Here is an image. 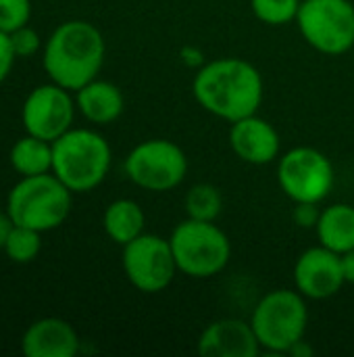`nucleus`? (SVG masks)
Wrapping results in <instances>:
<instances>
[{
    "label": "nucleus",
    "mask_w": 354,
    "mask_h": 357,
    "mask_svg": "<svg viewBox=\"0 0 354 357\" xmlns=\"http://www.w3.org/2000/svg\"><path fill=\"white\" fill-rule=\"evenodd\" d=\"M15 56H31L40 50V36L29 25H23L8 33Z\"/></svg>",
    "instance_id": "nucleus-24"
},
{
    "label": "nucleus",
    "mask_w": 354,
    "mask_h": 357,
    "mask_svg": "<svg viewBox=\"0 0 354 357\" xmlns=\"http://www.w3.org/2000/svg\"><path fill=\"white\" fill-rule=\"evenodd\" d=\"M192 94L204 111L234 123L259 111L263 102V75L244 59H217L198 67Z\"/></svg>",
    "instance_id": "nucleus-1"
},
{
    "label": "nucleus",
    "mask_w": 354,
    "mask_h": 357,
    "mask_svg": "<svg viewBox=\"0 0 354 357\" xmlns=\"http://www.w3.org/2000/svg\"><path fill=\"white\" fill-rule=\"evenodd\" d=\"M344 282L342 255L323 245L307 249L294 264V284L305 299H330L340 293Z\"/></svg>",
    "instance_id": "nucleus-12"
},
{
    "label": "nucleus",
    "mask_w": 354,
    "mask_h": 357,
    "mask_svg": "<svg viewBox=\"0 0 354 357\" xmlns=\"http://www.w3.org/2000/svg\"><path fill=\"white\" fill-rule=\"evenodd\" d=\"M123 272L142 293L154 295L165 291L177 270L169 238L159 234H140L123 247Z\"/></svg>",
    "instance_id": "nucleus-10"
},
{
    "label": "nucleus",
    "mask_w": 354,
    "mask_h": 357,
    "mask_svg": "<svg viewBox=\"0 0 354 357\" xmlns=\"http://www.w3.org/2000/svg\"><path fill=\"white\" fill-rule=\"evenodd\" d=\"M104 63V38L100 29L88 21L61 23L46 42L44 69L48 77L77 92L88 82L96 79Z\"/></svg>",
    "instance_id": "nucleus-2"
},
{
    "label": "nucleus",
    "mask_w": 354,
    "mask_h": 357,
    "mask_svg": "<svg viewBox=\"0 0 354 357\" xmlns=\"http://www.w3.org/2000/svg\"><path fill=\"white\" fill-rule=\"evenodd\" d=\"M108 167L111 146L94 130H67L52 142V174L71 192L94 190Z\"/></svg>",
    "instance_id": "nucleus-3"
},
{
    "label": "nucleus",
    "mask_w": 354,
    "mask_h": 357,
    "mask_svg": "<svg viewBox=\"0 0 354 357\" xmlns=\"http://www.w3.org/2000/svg\"><path fill=\"white\" fill-rule=\"evenodd\" d=\"M125 107L123 94L119 86L104 82V79H92L83 88L77 90V109L81 115L98 126L113 123L121 117Z\"/></svg>",
    "instance_id": "nucleus-16"
},
{
    "label": "nucleus",
    "mask_w": 354,
    "mask_h": 357,
    "mask_svg": "<svg viewBox=\"0 0 354 357\" xmlns=\"http://www.w3.org/2000/svg\"><path fill=\"white\" fill-rule=\"evenodd\" d=\"M10 165L23 178L48 174L52 169V142L27 134L10 149Z\"/></svg>",
    "instance_id": "nucleus-19"
},
{
    "label": "nucleus",
    "mask_w": 354,
    "mask_h": 357,
    "mask_svg": "<svg viewBox=\"0 0 354 357\" xmlns=\"http://www.w3.org/2000/svg\"><path fill=\"white\" fill-rule=\"evenodd\" d=\"M71 211V190L54 176H25L8 192L6 213L13 224L38 232L58 228Z\"/></svg>",
    "instance_id": "nucleus-4"
},
{
    "label": "nucleus",
    "mask_w": 354,
    "mask_h": 357,
    "mask_svg": "<svg viewBox=\"0 0 354 357\" xmlns=\"http://www.w3.org/2000/svg\"><path fill=\"white\" fill-rule=\"evenodd\" d=\"M250 324L261 349L271 354H288L290 347L305 339L307 333L309 310L305 295L288 289L267 293L257 303Z\"/></svg>",
    "instance_id": "nucleus-6"
},
{
    "label": "nucleus",
    "mask_w": 354,
    "mask_h": 357,
    "mask_svg": "<svg viewBox=\"0 0 354 357\" xmlns=\"http://www.w3.org/2000/svg\"><path fill=\"white\" fill-rule=\"evenodd\" d=\"M303 0H250V8L265 25H286L296 21Z\"/></svg>",
    "instance_id": "nucleus-22"
},
{
    "label": "nucleus",
    "mask_w": 354,
    "mask_h": 357,
    "mask_svg": "<svg viewBox=\"0 0 354 357\" xmlns=\"http://www.w3.org/2000/svg\"><path fill=\"white\" fill-rule=\"evenodd\" d=\"M188 172V157L179 144L152 138L131 149L125 159L127 178L150 192H167L177 188Z\"/></svg>",
    "instance_id": "nucleus-9"
},
{
    "label": "nucleus",
    "mask_w": 354,
    "mask_h": 357,
    "mask_svg": "<svg viewBox=\"0 0 354 357\" xmlns=\"http://www.w3.org/2000/svg\"><path fill=\"white\" fill-rule=\"evenodd\" d=\"M169 243L177 270L190 278H213L232 257V243L215 222L188 218L175 226Z\"/></svg>",
    "instance_id": "nucleus-5"
},
{
    "label": "nucleus",
    "mask_w": 354,
    "mask_h": 357,
    "mask_svg": "<svg viewBox=\"0 0 354 357\" xmlns=\"http://www.w3.org/2000/svg\"><path fill=\"white\" fill-rule=\"evenodd\" d=\"M342 270H344V278L346 282L354 284V249L342 253Z\"/></svg>",
    "instance_id": "nucleus-27"
},
{
    "label": "nucleus",
    "mask_w": 354,
    "mask_h": 357,
    "mask_svg": "<svg viewBox=\"0 0 354 357\" xmlns=\"http://www.w3.org/2000/svg\"><path fill=\"white\" fill-rule=\"evenodd\" d=\"M15 50L10 46V38L6 31L0 29V84L8 77L10 69H13V63H15Z\"/></svg>",
    "instance_id": "nucleus-26"
},
{
    "label": "nucleus",
    "mask_w": 354,
    "mask_h": 357,
    "mask_svg": "<svg viewBox=\"0 0 354 357\" xmlns=\"http://www.w3.org/2000/svg\"><path fill=\"white\" fill-rule=\"evenodd\" d=\"M196 351L204 357H257L261 354V343L252 324L236 318H223L211 322L202 331Z\"/></svg>",
    "instance_id": "nucleus-14"
},
{
    "label": "nucleus",
    "mask_w": 354,
    "mask_h": 357,
    "mask_svg": "<svg viewBox=\"0 0 354 357\" xmlns=\"http://www.w3.org/2000/svg\"><path fill=\"white\" fill-rule=\"evenodd\" d=\"M73 115L75 105L69 96V90L54 82L31 90L21 111V119L27 134L48 142H54L58 136L71 130Z\"/></svg>",
    "instance_id": "nucleus-11"
},
{
    "label": "nucleus",
    "mask_w": 354,
    "mask_h": 357,
    "mask_svg": "<svg viewBox=\"0 0 354 357\" xmlns=\"http://www.w3.org/2000/svg\"><path fill=\"white\" fill-rule=\"evenodd\" d=\"M317 205L319 203H296L294 213H292L294 222L300 228H315L317 222H319V215H321V211L317 209Z\"/></svg>",
    "instance_id": "nucleus-25"
},
{
    "label": "nucleus",
    "mask_w": 354,
    "mask_h": 357,
    "mask_svg": "<svg viewBox=\"0 0 354 357\" xmlns=\"http://www.w3.org/2000/svg\"><path fill=\"white\" fill-rule=\"evenodd\" d=\"M277 182L294 203H321L336 182L334 163L313 146H296L280 157Z\"/></svg>",
    "instance_id": "nucleus-8"
},
{
    "label": "nucleus",
    "mask_w": 354,
    "mask_h": 357,
    "mask_svg": "<svg viewBox=\"0 0 354 357\" xmlns=\"http://www.w3.org/2000/svg\"><path fill=\"white\" fill-rule=\"evenodd\" d=\"M319 243L336 253L354 249V207L348 203H336L321 211L315 226Z\"/></svg>",
    "instance_id": "nucleus-17"
},
{
    "label": "nucleus",
    "mask_w": 354,
    "mask_h": 357,
    "mask_svg": "<svg viewBox=\"0 0 354 357\" xmlns=\"http://www.w3.org/2000/svg\"><path fill=\"white\" fill-rule=\"evenodd\" d=\"M31 17L29 0H0V29L10 33L23 25H27Z\"/></svg>",
    "instance_id": "nucleus-23"
},
{
    "label": "nucleus",
    "mask_w": 354,
    "mask_h": 357,
    "mask_svg": "<svg viewBox=\"0 0 354 357\" xmlns=\"http://www.w3.org/2000/svg\"><path fill=\"white\" fill-rule=\"evenodd\" d=\"M42 249V241H40V232L25 228V226H13L6 243H4V251L6 255L17 261V264H29L38 257Z\"/></svg>",
    "instance_id": "nucleus-21"
},
{
    "label": "nucleus",
    "mask_w": 354,
    "mask_h": 357,
    "mask_svg": "<svg viewBox=\"0 0 354 357\" xmlns=\"http://www.w3.org/2000/svg\"><path fill=\"white\" fill-rule=\"evenodd\" d=\"M230 146L244 163L267 165L280 157L282 140L277 130L267 119L255 113L232 123Z\"/></svg>",
    "instance_id": "nucleus-13"
},
{
    "label": "nucleus",
    "mask_w": 354,
    "mask_h": 357,
    "mask_svg": "<svg viewBox=\"0 0 354 357\" xmlns=\"http://www.w3.org/2000/svg\"><path fill=\"white\" fill-rule=\"evenodd\" d=\"M184 207L188 218L202 220V222H215L223 209V199L217 186L213 184H194L184 199Z\"/></svg>",
    "instance_id": "nucleus-20"
},
{
    "label": "nucleus",
    "mask_w": 354,
    "mask_h": 357,
    "mask_svg": "<svg viewBox=\"0 0 354 357\" xmlns=\"http://www.w3.org/2000/svg\"><path fill=\"white\" fill-rule=\"evenodd\" d=\"M288 354L294 357H311L313 356V349L307 345V341H305V339H300L298 343H294V345L290 347V351H288Z\"/></svg>",
    "instance_id": "nucleus-29"
},
{
    "label": "nucleus",
    "mask_w": 354,
    "mask_h": 357,
    "mask_svg": "<svg viewBox=\"0 0 354 357\" xmlns=\"http://www.w3.org/2000/svg\"><path fill=\"white\" fill-rule=\"evenodd\" d=\"M296 23L303 38L321 54L340 56L354 46L351 0H303Z\"/></svg>",
    "instance_id": "nucleus-7"
},
{
    "label": "nucleus",
    "mask_w": 354,
    "mask_h": 357,
    "mask_svg": "<svg viewBox=\"0 0 354 357\" xmlns=\"http://www.w3.org/2000/svg\"><path fill=\"white\" fill-rule=\"evenodd\" d=\"M144 224H146L144 211L131 199L113 201L102 215V226L106 236L121 247L138 238L144 232Z\"/></svg>",
    "instance_id": "nucleus-18"
},
{
    "label": "nucleus",
    "mask_w": 354,
    "mask_h": 357,
    "mask_svg": "<svg viewBox=\"0 0 354 357\" xmlns=\"http://www.w3.org/2000/svg\"><path fill=\"white\" fill-rule=\"evenodd\" d=\"M13 226H15V224H13L10 215H8V213H0V249H4V243H6V238H8Z\"/></svg>",
    "instance_id": "nucleus-28"
},
{
    "label": "nucleus",
    "mask_w": 354,
    "mask_h": 357,
    "mask_svg": "<svg viewBox=\"0 0 354 357\" xmlns=\"http://www.w3.org/2000/svg\"><path fill=\"white\" fill-rule=\"evenodd\" d=\"M21 351L27 357H73L79 351V337L69 322L42 318L25 331Z\"/></svg>",
    "instance_id": "nucleus-15"
}]
</instances>
